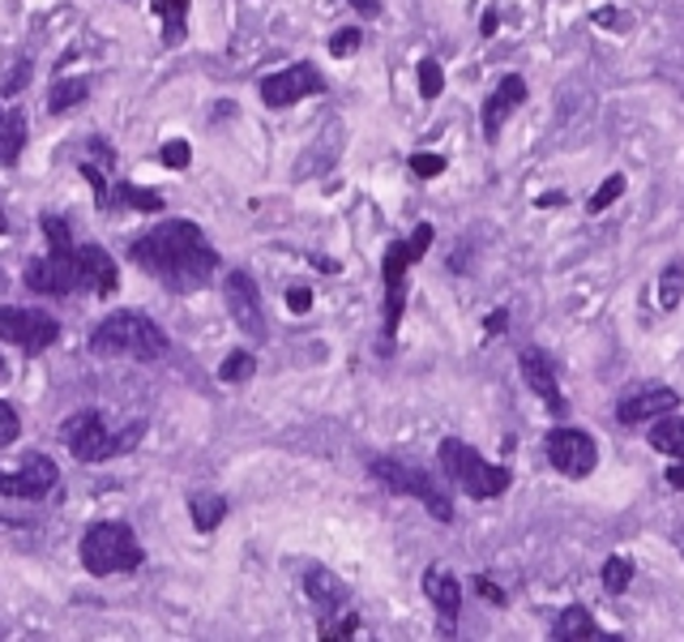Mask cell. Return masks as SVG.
Returning a JSON list of instances; mask_svg holds the SVG:
<instances>
[{
  "mask_svg": "<svg viewBox=\"0 0 684 642\" xmlns=\"http://www.w3.org/2000/svg\"><path fill=\"white\" fill-rule=\"evenodd\" d=\"M39 227H43V236H48L52 249H48V257L27 261L22 283H27L34 296H73V292L90 287L82 270V253H78L73 236H69V224L60 215H43Z\"/></svg>",
  "mask_w": 684,
  "mask_h": 642,
  "instance_id": "cell-2",
  "label": "cell"
},
{
  "mask_svg": "<svg viewBox=\"0 0 684 642\" xmlns=\"http://www.w3.org/2000/svg\"><path fill=\"white\" fill-rule=\"evenodd\" d=\"M129 257H133L137 270L155 275L167 292H197L219 270V249L189 219L150 227L146 236H137L129 245Z\"/></svg>",
  "mask_w": 684,
  "mask_h": 642,
  "instance_id": "cell-1",
  "label": "cell"
},
{
  "mask_svg": "<svg viewBox=\"0 0 684 642\" xmlns=\"http://www.w3.org/2000/svg\"><path fill=\"white\" fill-rule=\"evenodd\" d=\"M22 146H27V120L18 112H0V168L18 164Z\"/></svg>",
  "mask_w": 684,
  "mask_h": 642,
  "instance_id": "cell-22",
  "label": "cell"
},
{
  "mask_svg": "<svg viewBox=\"0 0 684 642\" xmlns=\"http://www.w3.org/2000/svg\"><path fill=\"white\" fill-rule=\"evenodd\" d=\"M440 90H445V69H440L437 60H419V95L437 99Z\"/></svg>",
  "mask_w": 684,
  "mask_h": 642,
  "instance_id": "cell-31",
  "label": "cell"
},
{
  "mask_svg": "<svg viewBox=\"0 0 684 642\" xmlns=\"http://www.w3.org/2000/svg\"><path fill=\"white\" fill-rule=\"evenodd\" d=\"M681 296H684V266L681 261H672V266H663V275H658V305L672 308L681 305Z\"/></svg>",
  "mask_w": 684,
  "mask_h": 642,
  "instance_id": "cell-27",
  "label": "cell"
},
{
  "mask_svg": "<svg viewBox=\"0 0 684 642\" xmlns=\"http://www.w3.org/2000/svg\"><path fill=\"white\" fill-rule=\"evenodd\" d=\"M561 201H565L561 194H544V197H539V206H561Z\"/></svg>",
  "mask_w": 684,
  "mask_h": 642,
  "instance_id": "cell-45",
  "label": "cell"
},
{
  "mask_svg": "<svg viewBox=\"0 0 684 642\" xmlns=\"http://www.w3.org/2000/svg\"><path fill=\"white\" fill-rule=\"evenodd\" d=\"M287 305H291V313H308L313 308V292L308 287H291L287 292Z\"/></svg>",
  "mask_w": 684,
  "mask_h": 642,
  "instance_id": "cell-40",
  "label": "cell"
},
{
  "mask_svg": "<svg viewBox=\"0 0 684 642\" xmlns=\"http://www.w3.org/2000/svg\"><path fill=\"white\" fill-rule=\"evenodd\" d=\"M479 30H484V34H496V9H488V13H484V22H479Z\"/></svg>",
  "mask_w": 684,
  "mask_h": 642,
  "instance_id": "cell-44",
  "label": "cell"
},
{
  "mask_svg": "<svg viewBox=\"0 0 684 642\" xmlns=\"http://www.w3.org/2000/svg\"><path fill=\"white\" fill-rule=\"evenodd\" d=\"M667 484H672V488H681V493H684V458H676V463L667 467Z\"/></svg>",
  "mask_w": 684,
  "mask_h": 642,
  "instance_id": "cell-42",
  "label": "cell"
},
{
  "mask_svg": "<svg viewBox=\"0 0 684 642\" xmlns=\"http://www.w3.org/2000/svg\"><path fill=\"white\" fill-rule=\"evenodd\" d=\"M82 176L90 180V185H95V197H99V206L108 210V206H111V189H108V180H103V171L95 168V164H82Z\"/></svg>",
  "mask_w": 684,
  "mask_h": 642,
  "instance_id": "cell-37",
  "label": "cell"
},
{
  "mask_svg": "<svg viewBox=\"0 0 684 642\" xmlns=\"http://www.w3.org/2000/svg\"><path fill=\"white\" fill-rule=\"evenodd\" d=\"M133 206V210H163V197L159 194H146V189H133L129 180H120L116 189H111V206Z\"/></svg>",
  "mask_w": 684,
  "mask_h": 642,
  "instance_id": "cell-28",
  "label": "cell"
},
{
  "mask_svg": "<svg viewBox=\"0 0 684 642\" xmlns=\"http://www.w3.org/2000/svg\"><path fill=\"white\" fill-rule=\"evenodd\" d=\"M189 4L192 0H150V9L159 13V22H163V43H180L185 39V27H189Z\"/></svg>",
  "mask_w": 684,
  "mask_h": 642,
  "instance_id": "cell-21",
  "label": "cell"
},
{
  "mask_svg": "<svg viewBox=\"0 0 684 642\" xmlns=\"http://www.w3.org/2000/svg\"><path fill=\"white\" fill-rule=\"evenodd\" d=\"M304 591H308V600H313V609L321 613V621L326 616H338L343 609H347V583L338 579V574H329L326 565H313L308 574H304Z\"/></svg>",
  "mask_w": 684,
  "mask_h": 642,
  "instance_id": "cell-18",
  "label": "cell"
},
{
  "mask_svg": "<svg viewBox=\"0 0 684 642\" xmlns=\"http://www.w3.org/2000/svg\"><path fill=\"white\" fill-rule=\"evenodd\" d=\"M505 330H509V313H505V308L488 313V322H484V335H505Z\"/></svg>",
  "mask_w": 684,
  "mask_h": 642,
  "instance_id": "cell-41",
  "label": "cell"
},
{
  "mask_svg": "<svg viewBox=\"0 0 684 642\" xmlns=\"http://www.w3.org/2000/svg\"><path fill=\"white\" fill-rule=\"evenodd\" d=\"M351 9H359L364 18H377L381 13V0H351Z\"/></svg>",
  "mask_w": 684,
  "mask_h": 642,
  "instance_id": "cell-43",
  "label": "cell"
},
{
  "mask_svg": "<svg viewBox=\"0 0 684 642\" xmlns=\"http://www.w3.org/2000/svg\"><path fill=\"white\" fill-rule=\"evenodd\" d=\"M621 194H625V176L616 171V176H607V180H603L599 189L591 194V201H586V210H591V215H603V210H607L612 201H621Z\"/></svg>",
  "mask_w": 684,
  "mask_h": 642,
  "instance_id": "cell-30",
  "label": "cell"
},
{
  "mask_svg": "<svg viewBox=\"0 0 684 642\" xmlns=\"http://www.w3.org/2000/svg\"><path fill=\"white\" fill-rule=\"evenodd\" d=\"M141 561H146V549L137 544V535L129 523H120V518H103V523H90V527H86V535H82L86 574H95V579L133 574Z\"/></svg>",
  "mask_w": 684,
  "mask_h": 642,
  "instance_id": "cell-5",
  "label": "cell"
},
{
  "mask_svg": "<svg viewBox=\"0 0 684 642\" xmlns=\"http://www.w3.org/2000/svg\"><path fill=\"white\" fill-rule=\"evenodd\" d=\"M86 95H90V82L86 78H56V86L48 90V112L60 116L69 108H78Z\"/></svg>",
  "mask_w": 684,
  "mask_h": 642,
  "instance_id": "cell-25",
  "label": "cell"
},
{
  "mask_svg": "<svg viewBox=\"0 0 684 642\" xmlns=\"http://www.w3.org/2000/svg\"><path fill=\"white\" fill-rule=\"evenodd\" d=\"M95 356H129V360H159L167 352L163 326L137 308H116L90 335Z\"/></svg>",
  "mask_w": 684,
  "mask_h": 642,
  "instance_id": "cell-3",
  "label": "cell"
},
{
  "mask_svg": "<svg viewBox=\"0 0 684 642\" xmlns=\"http://www.w3.org/2000/svg\"><path fill=\"white\" fill-rule=\"evenodd\" d=\"M0 373H4V356H0Z\"/></svg>",
  "mask_w": 684,
  "mask_h": 642,
  "instance_id": "cell-47",
  "label": "cell"
},
{
  "mask_svg": "<svg viewBox=\"0 0 684 642\" xmlns=\"http://www.w3.org/2000/svg\"><path fill=\"white\" fill-rule=\"evenodd\" d=\"M518 364H522V377H526L531 394L544 403L552 416H565V412H569V403H565V394H561L556 368H552V360H547L544 347H522Z\"/></svg>",
  "mask_w": 684,
  "mask_h": 642,
  "instance_id": "cell-14",
  "label": "cell"
},
{
  "mask_svg": "<svg viewBox=\"0 0 684 642\" xmlns=\"http://www.w3.org/2000/svg\"><path fill=\"white\" fill-rule=\"evenodd\" d=\"M252 373H257V356H252V352H231V356L219 364V382H227V386L248 382Z\"/></svg>",
  "mask_w": 684,
  "mask_h": 642,
  "instance_id": "cell-29",
  "label": "cell"
},
{
  "mask_svg": "<svg viewBox=\"0 0 684 642\" xmlns=\"http://www.w3.org/2000/svg\"><path fill=\"white\" fill-rule=\"evenodd\" d=\"M60 437L78 463H108V458L129 454L146 437V419H129L120 433H111V424L99 412H78V416L65 419Z\"/></svg>",
  "mask_w": 684,
  "mask_h": 642,
  "instance_id": "cell-4",
  "label": "cell"
},
{
  "mask_svg": "<svg viewBox=\"0 0 684 642\" xmlns=\"http://www.w3.org/2000/svg\"><path fill=\"white\" fill-rule=\"evenodd\" d=\"M547 463L561 475H569V480H586L599 467V446H595L591 433L561 424V428L547 433Z\"/></svg>",
  "mask_w": 684,
  "mask_h": 642,
  "instance_id": "cell-10",
  "label": "cell"
},
{
  "mask_svg": "<svg viewBox=\"0 0 684 642\" xmlns=\"http://www.w3.org/2000/svg\"><path fill=\"white\" fill-rule=\"evenodd\" d=\"M60 484V467L48 454H30L18 472H0V497H22V502H43Z\"/></svg>",
  "mask_w": 684,
  "mask_h": 642,
  "instance_id": "cell-13",
  "label": "cell"
},
{
  "mask_svg": "<svg viewBox=\"0 0 684 642\" xmlns=\"http://www.w3.org/2000/svg\"><path fill=\"white\" fill-rule=\"evenodd\" d=\"M651 446L658 454H672V458H684V416H658L655 428H651Z\"/></svg>",
  "mask_w": 684,
  "mask_h": 642,
  "instance_id": "cell-23",
  "label": "cell"
},
{
  "mask_svg": "<svg viewBox=\"0 0 684 642\" xmlns=\"http://www.w3.org/2000/svg\"><path fill=\"white\" fill-rule=\"evenodd\" d=\"M526 103V82H522L518 73H505L500 86L493 90V99L484 103V138L488 141H500V125L509 120L514 108Z\"/></svg>",
  "mask_w": 684,
  "mask_h": 642,
  "instance_id": "cell-17",
  "label": "cell"
},
{
  "mask_svg": "<svg viewBox=\"0 0 684 642\" xmlns=\"http://www.w3.org/2000/svg\"><path fill=\"white\" fill-rule=\"evenodd\" d=\"M18 437H22V419H18V407L0 398V450L13 446Z\"/></svg>",
  "mask_w": 684,
  "mask_h": 642,
  "instance_id": "cell-32",
  "label": "cell"
},
{
  "mask_svg": "<svg viewBox=\"0 0 684 642\" xmlns=\"http://www.w3.org/2000/svg\"><path fill=\"white\" fill-rule=\"evenodd\" d=\"M633 583V557L625 553H616V557L603 561V591H612V595H625Z\"/></svg>",
  "mask_w": 684,
  "mask_h": 642,
  "instance_id": "cell-26",
  "label": "cell"
},
{
  "mask_svg": "<svg viewBox=\"0 0 684 642\" xmlns=\"http://www.w3.org/2000/svg\"><path fill=\"white\" fill-rule=\"evenodd\" d=\"M27 82H30V60H22L9 78H4V95H18V90H27Z\"/></svg>",
  "mask_w": 684,
  "mask_h": 642,
  "instance_id": "cell-38",
  "label": "cell"
},
{
  "mask_svg": "<svg viewBox=\"0 0 684 642\" xmlns=\"http://www.w3.org/2000/svg\"><path fill=\"white\" fill-rule=\"evenodd\" d=\"M424 595H428V600H433V609H437L440 630H445V634H454L458 613H463V583H458L445 565H428V570H424Z\"/></svg>",
  "mask_w": 684,
  "mask_h": 642,
  "instance_id": "cell-15",
  "label": "cell"
},
{
  "mask_svg": "<svg viewBox=\"0 0 684 642\" xmlns=\"http://www.w3.org/2000/svg\"><path fill=\"white\" fill-rule=\"evenodd\" d=\"M359 634V616L347 613V616H326V625H321V639H356Z\"/></svg>",
  "mask_w": 684,
  "mask_h": 642,
  "instance_id": "cell-33",
  "label": "cell"
},
{
  "mask_svg": "<svg viewBox=\"0 0 684 642\" xmlns=\"http://www.w3.org/2000/svg\"><path fill=\"white\" fill-rule=\"evenodd\" d=\"M475 591H479V595H484L488 604H505V591H500V586H496L493 579H484V574L475 579Z\"/></svg>",
  "mask_w": 684,
  "mask_h": 642,
  "instance_id": "cell-39",
  "label": "cell"
},
{
  "mask_svg": "<svg viewBox=\"0 0 684 642\" xmlns=\"http://www.w3.org/2000/svg\"><path fill=\"white\" fill-rule=\"evenodd\" d=\"M359 48V30H338V34H334V39H329V57H351V52H356Z\"/></svg>",
  "mask_w": 684,
  "mask_h": 642,
  "instance_id": "cell-36",
  "label": "cell"
},
{
  "mask_svg": "<svg viewBox=\"0 0 684 642\" xmlns=\"http://www.w3.org/2000/svg\"><path fill=\"white\" fill-rule=\"evenodd\" d=\"M222 296H227V313H231V322H236L252 343H261V338L270 335V326H266V308H261V292H257V283L248 279L245 270H231V275H227Z\"/></svg>",
  "mask_w": 684,
  "mask_h": 642,
  "instance_id": "cell-12",
  "label": "cell"
},
{
  "mask_svg": "<svg viewBox=\"0 0 684 642\" xmlns=\"http://www.w3.org/2000/svg\"><path fill=\"white\" fill-rule=\"evenodd\" d=\"M676 407H681V394L676 391H667V386H642L637 394L621 398L616 419L633 428L637 419H658V416H667V412H676Z\"/></svg>",
  "mask_w": 684,
  "mask_h": 642,
  "instance_id": "cell-16",
  "label": "cell"
},
{
  "mask_svg": "<svg viewBox=\"0 0 684 642\" xmlns=\"http://www.w3.org/2000/svg\"><path fill=\"white\" fill-rule=\"evenodd\" d=\"M552 639H556V642H599L603 630L595 625V616L586 613L582 604H569L565 613L556 616V625H552Z\"/></svg>",
  "mask_w": 684,
  "mask_h": 642,
  "instance_id": "cell-20",
  "label": "cell"
},
{
  "mask_svg": "<svg viewBox=\"0 0 684 642\" xmlns=\"http://www.w3.org/2000/svg\"><path fill=\"white\" fill-rule=\"evenodd\" d=\"M0 338L22 347L27 356H39L48 352L56 338H60V322L48 317L43 308H18V305H4L0 308Z\"/></svg>",
  "mask_w": 684,
  "mask_h": 642,
  "instance_id": "cell-9",
  "label": "cell"
},
{
  "mask_svg": "<svg viewBox=\"0 0 684 642\" xmlns=\"http://www.w3.org/2000/svg\"><path fill=\"white\" fill-rule=\"evenodd\" d=\"M368 475L381 480L389 493L415 497V502L437 518V523H454V502L445 497V488H437V480L424 472V467H415V463H407V458L385 454V458H373V463H368Z\"/></svg>",
  "mask_w": 684,
  "mask_h": 642,
  "instance_id": "cell-8",
  "label": "cell"
},
{
  "mask_svg": "<svg viewBox=\"0 0 684 642\" xmlns=\"http://www.w3.org/2000/svg\"><path fill=\"white\" fill-rule=\"evenodd\" d=\"M159 159H163L167 168H189V164H192L189 141H185V138H180V141H167L163 150H159Z\"/></svg>",
  "mask_w": 684,
  "mask_h": 642,
  "instance_id": "cell-34",
  "label": "cell"
},
{
  "mask_svg": "<svg viewBox=\"0 0 684 642\" xmlns=\"http://www.w3.org/2000/svg\"><path fill=\"white\" fill-rule=\"evenodd\" d=\"M4 231H9V219H4V210H0V236H4Z\"/></svg>",
  "mask_w": 684,
  "mask_h": 642,
  "instance_id": "cell-46",
  "label": "cell"
},
{
  "mask_svg": "<svg viewBox=\"0 0 684 642\" xmlns=\"http://www.w3.org/2000/svg\"><path fill=\"white\" fill-rule=\"evenodd\" d=\"M189 514L192 523H197V531H215L227 518V497H219V493H192Z\"/></svg>",
  "mask_w": 684,
  "mask_h": 642,
  "instance_id": "cell-24",
  "label": "cell"
},
{
  "mask_svg": "<svg viewBox=\"0 0 684 642\" xmlns=\"http://www.w3.org/2000/svg\"><path fill=\"white\" fill-rule=\"evenodd\" d=\"M78 253H82V270H86L90 292H95V296H111V292L120 287V270H116L111 253L103 249V245H78Z\"/></svg>",
  "mask_w": 684,
  "mask_h": 642,
  "instance_id": "cell-19",
  "label": "cell"
},
{
  "mask_svg": "<svg viewBox=\"0 0 684 642\" xmlns=\"http://www.w3.org/2000/svg\"><path fill=\"white\" fill-rule=\"evenodd\" d=\"M440 467H445V475L463 488L466 497H475V502L500 497V493L514 484L509 467H496V463H488L479 450L466 446V442H458V437H445V442H440Z\"/></svg>",
  "mask_w": 684,
  "mask_h": 642,
  "instance_id": "cell-7",
  "label": "cell"
},
{
  "mask_svg": "<svg viewBox=\"0 0 684 642\" xmlns=\"http://www.w3.org/2000/svg\"><path fill=\"white\" fill-rule=\"evenodd\" d=\"M326 90V78L317 73V65H287V69H278L270 78H261V103L266 108H291V103H300L308 95H321Z\"/></svg>",
  "mask_w": 684,
  "mask_h": 642,
  "instance_id": "cell-11",
  "label": "cell"
},
{
  "mask_svg": "<svg viewBox=\"0 0 684 642\" xmlns=\"http://www.w3.org/2000/svg\"><path fill=\"white\" fill-rule=\"evenodd\" d=\"M433 224H419L410 231V240H394L385 249L381 261V279H385V343L398 335V322H403V308H407V270L433 249Z\"/></svg>",
  "mask_w": 684,
  "mask_h": 642,
  "instance_id": "cell-6",
  "label": "cell"
},
{
  "mask_svg": "<svg viewBox=\"0 0 684 642\" xmlns=\"http://www.w3.org/2000/svg\"><path fill=\"white\" fill-rule=\"evenodd\" d=\"M410 171L424 176V180H433V176L445 171V159H440V155H410Z\"/></svg>",
  "mask_w": 684,
  "mask_h": 642,
  "instance_id": "cell-35",
  "label": "cell"
}]
</instances>
